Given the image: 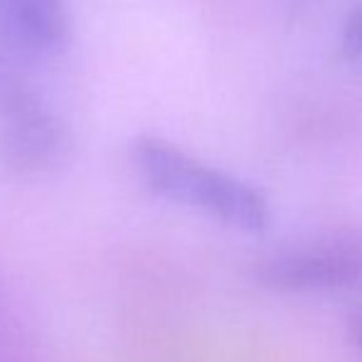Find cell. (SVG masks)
I'll return each mask as SVG.
<instances>
[{
    "instance_id": "6da1fadb",
    "label": "cell",
    "mask_w": 362,
    "mask_h": 362,
    "mask_svg": "<svg viewBox=\"0 0 362 362\" xmlns=\"http://www.w3.org/2000/svg\"><path fill=\"white\" fill-rule=\"evenodd\" d=\"M134 165L156 195L217 219L242 232H259L269 222V205L257 187L197 160L156 136L134 144Z\"/></svg>"
},
{
    "instance_id": "7a4b0ae2",
    "label": "cell",
    "mask_w": 362,
    "mask_h": 362,
    "mask_svg": "<svg viewBox=\"0 0 362 362\" xmlns=\"http://www.w3.org/2000/svg\"><path fill=\"white\" fill-rule=\"evenodd\" d=\"M69 131L45 101L18 81H0V163L20 175L57 168L69 153Z\"/></svg>"
},
{
    "instance_id": "3957f363",
    "label": "cell",
    "mask_w": 362,
    "mask_h": 362,
    "mask_svg": "<svg viewBox=\"0 0 362 362\" xmlns=\"http://www.w3.org/2000/svg\"><path fill=\"white\" fill-rule=\"evenodd\" d=\"M259 279L284 291H330L360 284L362 242L353 237H328L291 247L264 259Z\"/></svg>"
},
{
    "instance_id": "277c9868",
    "label": "cell",
    "mask_w": 362,
    "mask_h": 362,
    "mask_svg": "<svg viewBox=\"0 0 362 362\" xmlns=\"http://www.w3.org/2000/svg\"><path fill=\"white\" fill-rule=\"evenodd\" d=\"M0 35L25 52H57L69 35L64 0H0Z\"/></svg>"
},
{
    "instance_id": "5b68a950",
    "label": "cell",
    "mask_w": 362,
    "mask_h": 362,
    "mask_svg": "<svg viewBox=\"0 0 362 362\" xmlns=\"http://www.w3.org/2000/svg\"><path fill=\"white\" fill-rule=\"evenodd\" d=\"M345 42L350 49L362 54V8L353 10L348 23H345Z\"/></svg>"
},
{
    "instance_id": "8992f818",
    "label": "cell",
    "mask_w": 362,
    "mask_h": 362,
    "mask_svg": "<svg viewBox=\"0 0 362 362\" xmlns=\"http://www.w3.org/2000/svg\"><path fill=\"white\" fill-rule=\"evenodd\" d=\"M358 345L362 348V325H360V330H358Z\"/></svg>"
}]
</instances>
